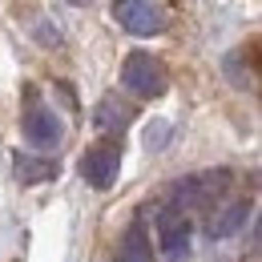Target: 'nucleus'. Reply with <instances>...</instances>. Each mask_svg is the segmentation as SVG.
<instances>
[{
    "label": "nucleus",
    "instance_id": "f03ea898",
    "mask_svg": "<svg viewBox=\"0 0 262 262\" xmlns=\"http://www.w3.org/2000/svg\"><path fill=\"white\" fill-rule=\"evenodd\" d=\"M121 85L137 97H162L165 93V69L149 53H129L121 65Z\"/></svg>",
    "mask_w": 262,
    "mask_h": 262
},
{
    "label": "nucleus",
    "instance_id": "f257e3e1",
    "mask_svg": "<svg viewBox=\"0 0 262 262\" xmlns=\"http://www.w3.org/2000/svg\"><path fill=\"white\" fill-rule=\"evenodd\" d=\"M158 246L169 262L190 258V246H194V222L182 206H165L158 214Z\"/></svg>",
    "mask_w": 262,
    "mask_h": 262
},
{
    "label": "nucleus",
    "instance_id": "1a4fd4ad",
    "mask_svg": "<svg viewBox=\"0 0 262 262\" xmlns=\"http://www.w3.org/2000/svg\"><path fill=\"white\" fill-rule=\"evenodd\" d=\"M12 165H16V173H20L29 186L45 182V178H53V165H49V162H33V158H25V154H16V158H12Z\"/></svg>",
    "mask_w": 262,
    "mask_h": 262
},
{
    "label": "nucleus",
    "instance_id": "0eeeda50",
    "mask_svg": "<svg viewBox=\"0 0 262 262\" xmlns=\"http://www.w3.org/2000/svg\"><path fill=\"white\" fill-rule=\"evenodd\" d=\"M117 262H154V246H149V234H145V222H141V218L125 230L121 250H117Z\"/></svg>",
    "mask_w": 262,
    "mask_h": 262
},
{
    "label": "nucleus",
    "instance_id": "20e7f679",
    "mask_svg": "<svg viewBox=\"0 0 262 262\" xmlns=\"http://www.w3.org/2000/svg\"><path fill=\"white\" fill-rule=\"evenodd\" d=\"M117 169H121V149L109 141V145H93L85 158H81V178L93 186V190H109L117 182Z\"/></svg>",
    "mask_w": 262,
    "mask_h": 262
},
{
    "label": "nucleus",
    "instance_id": "423d86ee",
    "mask_svg": "<svg viewBox=\"0 0 262 262\" xmlns=\"http://www.w3.org/2000/svg\"><path fill=\"white\" fill-rule=\"evenodd\" d=\"M246 218H250V198H238V202H230L226 210L206 226V238L210 242H218V238H230V234H238V230L246 226Z\"/></svg>",
    "mask_w": 262,
    "mask_h": 262
},
{
    "label": "nucleus",
    "instance_id": "9d476101",
    "mask_svg": "<svg viewBox=\"0 0 262 262\" xmlns=\"http://www.w3.org/2000/svg\"><path fill=\"white\" fill-rule=\"evenodd\" d=\"M165 137H169V121H165V117H158V121L145 125V145H149V149H162Z\"/></svg>",
    "mask_w": 262,
    "mask_h": 262
},
{
    "label": "nucleus",
    "instance_id": "9b49d317",
    "mask_svg": "<svg viewBox=\"0 0 262 262\" xmlns=\"http://www.w3.org/2000/svg\"><path fill=\"white\" fill-rule=\"evenodd\" d=\"M254 238H258V246H262V218H258V230H254Z\"/></svg>",
    "mask_w": 262,
    "mask_h": 262
},
{
    "label": "nucleus",
    "instance_id": "7ed1b4c3",
    "mask_svg": "<svg viewBox=\"0 0 262 262\" xmlns=\"http://www.w3.org/2000/svg\"><path fill=\"white\" fill-rule=\"evenodd\" d=\"M113 16H117V25L133 36L165 33V12L158 4H149V0H117V4H113Z\"/></svg>",
    "mask_w": 262,
    "mask_h": 262
},
{
    "label": "nucleus",
    "instance_id": "39448f33",
    "mask_svg": "<svg viewBox=\"0 0 262 262\" xmlns=\"http://www.w3.org/2000/svg\"><path fill=\"white\" fill-rule=\"evenodd\" d=\"M25 137H29L33 149H53V145L61 141V121H57V113L45 109V105H36V97H33V109L25 113Z\"/></svg>",
    "mask_w": 262,
    "mask_h": 262
},
{
    "label": "nucleus",
    "instance_id": "6e6552de",
    "mask_svg": "<svg viewBox=\"0 0 262 262\" xmlns=\"http://www.w3.org/2000/svg\"><path fill=\"white\" fill-rule=\"evenodd\" d=\"M93 121H97V129H125L129 109H125L117 97H101V101H97V113H93Z\"/></svg>",
    "mask_w": 262,
    "mask_h": 262
}]
</instances>
